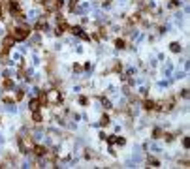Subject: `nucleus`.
<instances>
[{
	"instance_id": "9b49d317",
	"label": "nucleus",
	"mask_w": 190,
	"mask_h": 169,
	"mask_svg": "<svg viewBox=\"0 0 190 169\" xmlns=\"http://www.w3.org/2000/svg\"><path fill=\"white\" fill-rule=\"evenodd\" d=\"M171 51H173V53H179V51H181V45H179L177 41H173V43H171Z\"/></svg>"
},
{
	"instance_id": "6ab92c4d",
	"label": "nucleus",
	"mask_w": 190,
	"mask_h": 169,
	"mask_svg": "<svg viewBox=\"0 0 190 169\" xmlns=\"http://www.w3.org/2000/svg\"><path fill=\"white\" fill-rule=\"evenodd\" d=\"M21 98H23V90H19V92H17V94H15V100H17V101H19V100H21Z\"/></svg>"
},
{
	"instance_id": "1a4fd4ad",
	"label": "nucleus",
	"mask_w": 190,
	"mask_h": 169,
	"mask_svg": "<svg viewBox=\"0 0 190 169\" xmlns=\"http://www.w3.org/2000/svg\"><path fill=\"white\" fill-rule=\"evenodd\" d=\"M154 107H156V104H154L152 100H145V101H143V109H147V111H152Z\"/></svg>"
},
{
	"instance_id": "20e7f679",
	"label": "nucleus",
	"mask_w": 190,
	"mask_h": 169,
	"mask_svg": "<svg viewBox=\"0 0 190 169\" xmlns=\"http://www.w3.org/2000/svg\"><path fill=\"white\" fill-rule=\"evenodd\" d=\"M32 141H30V137H23L21 135L19 137V149H21V152H28V150H32Z\"/></svg>"
},
{
	"instance_id": "f3484780",
	"label": "nucleus",
	"mask_w": 190,
	"mask_h": 169,
	"mask_svg": "<svg viewBox=\"0 0 190 169\" xmlns=\"http://www.w3.org/2000/svg\"><path fill=\"white\" fill-rule=\"evenodd\" d=\"M4 101H6V104H13V101H15V98H9V96H4Z\"/></svg>"
},
{
	"instance_id": "0eeeda50",
	"label": "nucleus",
	"mask_w": 190,
	"mask_h": 169,
	"mask_svg": "<svg viewBox=\"0 0 190 169\" xmlns=\"http://www.w3.org/2000/svg\"><path fill=\"white\" fill-rule=\"evenodd\" d=\"M32 152H34L36 156H45L47 149H45V146H41V145H34V146H32Z\"/></svg>"
},
{
	"instance_id": "2eb2a0df",
	"label": "nucleus",
	"mask_w": 190,
	"mask_h": 169,
	"mask_svg": "<svg viewBox=\"0 0 190 169\" xmlns=\"http://www.w3.org/2000/svg\"><path fill=\"white\" fill-rule=\"evenodd\" d=\"M149 164H151L152 167H158V160H154V158H149Z\"/></svg>"
},
{
	"instance_id": "6e6552de",
	"label": "nucleus",
	"mask_w": 190,
	"mask_h": 169,
	"mask_svg": "<svg viewBox=\"0 0 190 169\" xmlns=\"http://www.w3.org/2000/svg\"><path fill=\"white\" fill-rule=\"evenodd\" d=\"M34 28L40 30V32H41V30H47V21H45V19H40V21L36 23V26H34Z\"/></svg>"
},
{
	"instance_id": "a211bd4d",
	"label": "nucleus",
	"mask_w": 190,
	"mask_h": 169,
	"mask_svg": "<svg viewBox=\"0 0 190 169\" xmlns=\"http://www.w3.org/2000/svg\"><path fill=\"white\" fill-rule=\"evenodd\" d=\"M102 124H104V126H106V124H109V117H107V115L102 117Z\"/></svg>"
},
{
	"instance_id": "4468645a",
	"label": "nucleus",
	"mask_w": 190,
	"mask_h": 169,
	"mask_svg": "<svg viewBox=\"0 0 190 169\" xmlns=\"http://www.w3.org/2000/svg\"><path fill=\"white\" fill-rule=\"evenodd\" d=\"M115 45H117V47H119V49H122V47H126V45H124V41H122V40H117V41H115Z\"/></svg>"
},
{
	"instance_id": "412c9836",
	"label": "nucleus",
	"mask_w": 190,
	"mask_h": 169,
	"mask_svg": "<svg viewBox=\"0 0 190 169\" xmlns=\"http://www.w3.org/2000/svg\"><path fill=\"white\" fill-rule=\"evenodd\" d=\"M34 2H38V4H43V2H45V0H34Z\"/></svg>"
},
{
	"instance_id": "39448f33",
	"label": "nucleus",
	"mask_w": 190,
	"mask_h": 169,
	"mask_svg": "<svg viewBox=\"0 0 190 169\" xmlns=\"http://www.w3.org/2000/svg\"><path fill=\"white\" fill-rule=\"evenodd\" d=\"M70 30L75 34V36H79V38H83V40H91V36H88V34H85L81 26H73V28H70Z\"/></svg>"
},
{
	"instance_id": "4be33fe9",
	"label": "nucleus",
	"mask_w": 190,
	"mask_h": 169,
	"mask_svg": "<svg viewBox=\"0 0 190 169\" xmlns=\"http://www.w3.org/2000/svg\"><path fill=\"white\" fill-rule=\"evenodd\" d=\"M0 19H2V8H0Z\"/></svg>"
},
{
	"instance_id": "f8f14e48",
	"label": "nucleus",
	"mask_w": 190,
	"mask_h": 169,
	"mask_svg": "<svg viewBox=\"0 0 190 169\" xmlns=\"http://www.w3.org/2000/svg\"><path fill=\"white\" fill-rule=\"evenodd\" d=\"M32 118H34V122H41V115H40V111H34Z\"/></svg>"
},
{
	"instance_id": "ddd939ff",
	"label": "nucleus",
	"mask_w": 190,
	"mask_h": 169,
	"mask_svg": "<svg viewBox=\"0 0 190 169\" xmlns=\"http://www.w3.org/2000/svg\"><path fill=\"white\" fill-rule=\"evenodd\" d=\"M4 88H13V81H12V79H6V81H4Z\"/></svg>"
},
{
	"instance_id": "423d86ee",
	"label": "nucleus",
	"mask_w": 190,
	"mask_h": 169,
	"mask_svg": "<svg viewBox=\"0 0 190 169\" xmlns=\"http://www.w3.org/2000/svg\"><path fill=\"white\" fill-rule=\"evenodd\" d=\"M64 30H70V26H68V23H66L64 17H59V30H57V34H62Z\"/></svg>"
},
{
	"instance_id": "f03ea898",
	"label": "nucleus",
	"mask_w": 190,
	"mask_h": 169,
	"mask_svg": "<svg viewBox=\"0 0 190 169\" xmlns=\"http://www.w3.org/2000/svg\"><path fill=\"white\" fill-rule=\"evenodd\" d=\"M43 8H45V11H49V13H55V11H59L62 8V0H45Z\"/></svg>"
},
{
	"instance_id": "f257e3e1",
	"label": "nucleus",
	"mask_w": 190,
	"mask_h": 169,
	"mask_svg": "<svg viewBox=\"0 0 190 169\" xmlns=\"http://www.w3.org/2000/svg\"><path fill=\"white\" fill-rule=\"evenodd\" d=\"M9 34L13 36V40H15V41H23V40H27V38H28V34H30V26H27V25L17 26V28H13Z\"/></svg>"
},
{
	"instance_id": "9d476101",
	"label": "nucleus",
	"mask_w": 190,
	"mask_h": 169,
	"mask_svg": "<svg viewBox=\"0 0 190 169\" xmlns=\"http://www.w3.org/2000/svg\"><path fill=\"white\" fill-rule=\"evenodd\" d=\"M40 105H41V104H40V100H30V111H32V113L38 111Z\"/></svg>"
},
{
	"instance_id": "7ed1b4c3",
	"label": "nucleus",
	"mask_w": 190,
	"mask_h": 169,
	"mask_svg": "<svg viewBox=\"0 0 190 169\" xmlns=\"http://www.w3.org/2000/svg\"><path fill=\"white\" fill-rule=\"evenodd\" d=\"M13 43H15L13 36H12V34H8V36L4 38V41H2V51H0V55L6 56V55L9 53V49H12V45H13Z\"/></svg>"
},
{
	"instance_id": "dca6fc26",
	"label": "nucleus",
	"mask_w": 190,
	"mask_h": 169,
	"mask_svg": "<svg viewBox=\"0 0 190 169\" xmlns=\"http://www.w3.org/2000/svg\"><path fill=\"white\" fill-rule=\"evenodd\" d=\"M152 133H154V135H152V137H160V135H162V130H160V128H156V130H154Z\"/></svg>"
},
{
	"instance_id": "aec40b11",
	"label": "nucleus",
	"mask_w": 190,
	"mask_h": 169,
	"mask_svg": "<svg viewBox=\"0 0 190 169\" xmlns=\"http://www.w3.org/2000/svg\"><path fill=\"white\" fill-rule=\"evenodd\" d=\"M75 6H77V0H72V2H70V9H75Z\"/></svg>"
}]
</instances>
